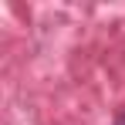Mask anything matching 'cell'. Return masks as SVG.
Masks as SVG:
<instances>
[{"label":"cell","mask_w":125,"mask_h":125,"mask_svg":"<svg viewBox=\"0 0 125 125\" xmlns=\"http://www.w3.org/2000/svg\"><path fill=\"white\" fill-rule=\"evenodd\" d=\"M115 125H125V112H122V115H118V118H115Z\"/></svg>","instance_id":"6da1fadb"}]
</instances>
